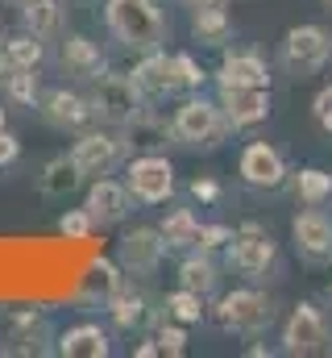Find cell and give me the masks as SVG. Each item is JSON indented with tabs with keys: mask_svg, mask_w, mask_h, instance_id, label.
I'll use <instances>...</instances> for the list:
<instances>
[{
	"mask_svg": "<svg viewBox=\"0 0 332 358\" xmlns=\"http://www.w3.org/2000/svg\"><path fill=\"white\" fill-rule=\"evenodd\" d=\"M104 29L121 50L150 55L166 42V13L158 0H104Z\"/></svg>",
	"mask_w": 332,
	"mask_h": 358,
	"instance_id": "6da1fadb",
	"label": "cell"
},
{
	"mask_svg": "<svg viewBox=\"0 0 332 358\" xmlns=\"http://www.w3.org/2000/svg\"><path fill=\"white\" fill-rule=\"evenodd\" d=\"M229 121L220 100H208L204 92H191L179 100V108L170 113V138L187 150H216L229 138Z\"/></svg>",
	"mask_w": 332,
	"mask_h": 358,
	"instance_id": "7a4b0ae2",
	"label": "cell"
},
{
	"mask_svg": "<svg viewBox=\"0 0 332 358\" xmlns=\"http://www.w3.org/2000/svg\"><path fill=\"white\" fill-rule=\"evenodd\" d=\"M87 104H91V117L100 121V125H112V129H125L150 100L137 92L133 84V76L129 71H104V76H96L91 84H87Z\"/></svg>",
	"mask_w": 332,
	"mask_h": 358,
	"instance_id": "3957f363",
	"label": "cell"
},
{
	"mask_svg": "<svg viewBox=\"0 0 332 358\" xmlns=\"http://www.w3.org/2000/svg\"><path fill=\"white\" fill-rule=\"evenodd\" d=\"M125 187L146 208L170 204L174 200V163L166 159L163 150H137L125 163Z\"/></svg>",
	"mask_w": 332,
	"mask_h": 358,
	"instance_id": "277c9868",
	"label": "cell"
},
{
	"mask_svg": "<svg viewBox=\"0 0 332 358\" xmlns=\"http://www.w3.org/2000/svg\"><path fill=\"white\" fill-rule=\"evenodd\" d=\"M212 313H216V325L225 334H241V338L262 334L274 321V304L257 287H233V292H225Z\"/></svg>",
	"mask_w": 332,
	"mask_h": 358,
	"instance_id": "5b68a950",
	"label": "cell"
},
{
	"mask_svg": "<svg viewBox=\"0 0 332 358\" xmlns=\"http://www.w3.org/2000/svg\"><path fill=\"white\" fill-rule=\"evenodd\" d=\"M225 259H229V267L237 271V275H246V279H266L274 271V263H278V246H274V238L257 221H246V225L233 229V238L225 246Z\"/></svg>",
	"mask_w": 332,
	"mask_h": 358,
	"instance_id": "8992f818",
	"label": "cell"
},
{
	"mask_svg": "<svg viewBox=\"0 0 332 358\" xmlns=\"http://www.w3.org/2000/svg\"><path fill=\"white\" fill-rule=\"evenodd\" d=\"M329 59H332V34L324 25H295V29H287L282 50H278V63H282L295 80L324 71Z\"/></svg>",
	"mask_w": 332,
	"mask_h": 358,
	"instance_id": "52a82bcc",
	"label": "cell"
},
{
	"mask_svg": "<svg viewBox=\"0 0 332 358\" xmlns=\"http://www.w3.org/2000/svg\"><path fill=\"white\" fill-rule=\"evenodd\" d=\"M125 134L112 129V125H100V129H83L80 142L71 146V159L80 167L83 179H100V176H112L121 163H125Z\"/></svg>",
	"mask_w": 332,
	"mask_h": 358,
	"instance_id": "ba28073f",
	"label": "cell"
},
{
	"mask_svg": "<svg viewBox=\"0 0 332 358\" xmlns=\"http://www.w3.org/2000/svg\"><path fill=\"white\" fill-rule=\"evenodd\" d=\"M166 255H170V246H166V238H163L158 225L125 229L121 242H116V263H121L125 275H133V279H150V275H158L163 263H166Z\"/></svg>",
	"mask_w": 332,
	"mask_h": 358,
	"instance_id": "9c48e42d",
	"label": "cell"
},
{
	"mask_svg": "<svg viewBox=\"0 0 332 358\" xmlns=\"http://www.w3.org/2000/svg\"><path fill=\"white\" fill-rule=\"evenodd\" d=\"M282 350L287 355H332V325L316 304H295L282 325Z\"/></svg>",
	"mask_w": 332,
	"mask_h": 358,
	"instance_id": "30bf717a",
	"label": "cell"
},
{
	"mask_svg": "<svg viewBox=\"0 0 332 358\" xmlns=\"http://www.w3.org/2000/svg\"><path fill=\"white\" fill-rule=\"evenodd\" d=\"M38 117L59 134H83L96 121L91 104H87V92L75 88H46L38 96Z\"/></svg>",
	"mask_w": 332,
	"mask_h": 358,
	"instance_id": "8fae6325",
	"label": "cell"
},
{
	"mask_svg": "<svg viewBox=\"0 0 332 358\" xmlns=\"http://www.w3.org/2000/svg\"><path fill=\"white\" fill-rule=\"evenodd\" d=\"M133 204H137V200L129 196L125 179H112V176L87 179V192H83V208L91 213L96 229H104V225H121V221L129 217V208H133Z\"/></svg>",
	"mask_w": 332,
	"mask_h": 358,
	"instance_id": "7c38bea8",
	"label": "cell"
},
{
	"mask_svg": "<svg viewBox=\"0 0 332 358\" xmlns=\"http://www.w3.org/2000/svg\"><path fill=\"white\" fill-rule=\"evenodd\" d=\"M54 325L42 308H21L8 317V355H50L54 350Z\"/></svg>",
	"mask_w": 332,
	"mask_h": 358,
	"instance_id": "4fadbf2b",
	"label": "cell"
},
{
	"mask_svg": "<svg viewBox=\"0 0 332 358\" xmlns=\"http://www.w3.org/2000/svg\"><path fill=\"white\" fill-rule=\"evenodd\" d=\"M237 176L257 192H278L287 183V163L270 142H249L237 159Z\"/></svg>",
	"mask_w": 332,
	"mask_h": 358,
	"instance_id": "5bb4252c",
	"label": "cell"
},
{
	"mask_svg": "<svg viewBox=\"0 0 332 358\" xmlns=\"http://www.w3.org/2000/svg\"><path fill=\"white\" fill-rule=\"evenodd\" d=\"M104 308H108L112 325H116V329H125V334H142V329L158 317V308L150 304V296H146L142 287H133L129 279L104 296Z\"/></svg>",
	"mask_w": 332,
	"mask_h": 358,
	"instance_id": "9a60e30c",
	"label": "cell"
},
{
	"mask_svg": "<svg viewBox=\"0 0 332 358\" xmlns=\"http://www.w3.org/2000/svg\"><path fill=\"white\" fill-rule=\"evenodd\" d=\"M59 67H63L67 80L91 84L96 76L108 71V59H104L100 42H91L87 34H63V42H59Z\"/></svg>",
	"mask_w": 332,
	"mask_h": 358,
	"instance_id": "2e32d148",
	"label": "cell"
},
{
	"mask_svg": "<svg viewBox=\"0 0 332 358\" xmlns=\"http://www.w3.org/2000/svg\"><path fill=\"white\" fill-rule=\"evenodd\" d=\"M291 238H295V250L308 259V263H329L332 259V221L308 204L295 221H291Z\"/></svg>",
	"mask_w": 332,
	"mask_h": 358,
	"instance_id": "e0dca14e",
	"label": "cell"
},
{
	"mask_svg": "<svg viewBox=\"0 0 332 358\" xmlns=\"http://www.w3.org/2000/svg\"><path fill=\"white\" fill-rule=\"evenodd\" d=\"M220 108L229 129H253L270 117V88H220Z\"/></svg>",
	"mask_w": 332,
	"mask_h": 358,
	"instance_id": "ac0fdd59",
	"label": "cell"
},
{
	"mask_svg": "<svg viewBox=\"0 0 332 358\" xmlns=\"http://www.w3.org/2000/svg\"><path fill=\"white\" fill-rule=\"evenodd\" d=\"M220 88H270V67L257 50H225L216 67Z\"/></svg>",
	"mask_w": 332,
	"mask_h": 358,
	"instance_id": "d6986e66",
	"label": "cell"
},
{
	"mask_svg": "<svg viewBox=\"0 0 332 358\" xmlns=\"http://www.w3.org/2000/svg\"><path fill=\"white\" fill-rule=\"evenodd\" d=\"M54 355H63V358H108L112 355V338H108L104 325L80 321V325H67V329L54 338Z\"/></svg>",
	"mask_w": 332,
	"mask_h": 358,
	"instance_id": "ffe728a7",
	"label": "cell"
},
{
	"mask_svg": "<svg viewBox=\"0 0 332 358\" xmlns=\"http://www.w3.org/2000/svg\"><path fill=\"white\" fill-rule=\"evenodd\" d=\"M129 76H133L137 92H142L150 104H158V100H166V96H179V92H174V71H170V55H166V50L142 55V59L133 63Z\"/></svg>",
	"mask_w": 332,
	"mask_h": 358,
	"instance_id": "44dd1931",
	"label": "cell"
},
{
	"mask_svg": "<svg viewBox=\"0 0 332 358\" xmlns=\"http://www.w3.org/2000/svg\"><path fill=\"white\" fill-rule=\"evenodd\" d=\"M121 134H125V146H129V150H163V146L174 142V138H170V121H166L154 104H146Z\"/></svg>",
	"mask_w": 332,
	"mask_h": 358,
	"instance_id": "7402d4cb",
	"label": "cell"
},
{
	"mask_svg": "<svg viewBox=\"0 0 332 358\" xmlns=\"http://www.w3.org/2000/svg\"><path fill=\"white\" fill-rule=\"evenodd\" d=\"M87 179L80 176V167H75V159H71V150L67 155H54L46 167H42V176H38V192L46 196V200H67V196H75Z\"/></svg>",
	"mask_w": 332,
	"mask_h": 358,
	"instance_id": "603a6c76",
	"label": "cell"
},
{
	"mask_svg": "<svg viewBox=\"0 0 332 358\" xmlns=\"http://www.w3.org/2000/svg\"><path fill=\"white\" fill-rule=\"evenodd\" d=\"M179 287H191L199 296H212L220 287V267L212 259V250H187L179 263Z\"/></svg>",
	"mask_w": 332,
	"mask_h": 358,
	"instance_id": "cb8c5ba5",
	"label": "cell"
},
{
	"mask_svg": "<svg viewBox=\"0 0 332 358\" xmlns=\"http://www.w3.org/2000/svg\"><path fill=\"white\" fill-rule=\"evenodd\" d=\"M0 63H4V67H29V71H38V67L46 63V42L21 25L17 34H4V42H0Z\"/></svg>",
	"mask_w": 332,
	"mask_h": 358,
	"instance_id": "d4e9b609",
	"label": "cell"
},
{
	"mask_svg": "<svg viewBox=\"0 0 332 358\" xmlns=\"http://www.w3.org/2000/svg\"><path fill=\"white\" fill-rule=\"evenodd\" d=\"M63 17H67L63 0H25V4H21V25H25L29 34H38L42 42L63 38Z\"/></svg>",
	"mask_w": 332,
	"mask_h": 358,
	"instance_id": "484cf974",
	"label": "cell"
},
{
	"mask_svg": "<svg viewBox=\"0 0 332 358\" xmlns=\"http://www.w3.org/2000/svg\"><path fill=\"white\" fill-rule=\"evenodd\" d=\"M38 96H42L38 71H29V67H4L0 63V100H8L17 108H38Z\"/></svg>",
	"mask_w": 332,
	"mask_h": 358,
	"instance_id": "4316f807",
	"label": "cell"
},
{
	"mask_svg": "<svg viewBox=\"0 0 332 358\" xmlns=\"http://www.w3.org/2000/svg\"><path fill=\"white\" fill-rule=\"evenodd\" d=\"M199 225H204V221H199L191 208L179 204V208H170L163 217L158 229H163V238H166L170 250H195V246H199Z\"/></svg>",
	"mask_w": 332,
	"mask_h": 358,
	"instance_id": "83f0119b",
	"label": "cell"
},
{
	"mask_svg": "<svg viewBox=\"0 0 332 358\" xmlns=\"http://www.w3.org/2000/svg\"><path fill=\"white\" fill-rule=\"evenodd\" d=\"M191 38H195L199 46H225V42L233 38L229 13H225V8H199V13H191Z\"/></svg>",
	"mask_w": 332,
	"mask_h": 358,
	"instance_id": "f1b7e54d",
	"label": "cell"
},
{
	"mask_svg": "<svg viewBox=\"0 0 332 358\" xmlns=\"http://www.w3.org/2000/svg\"><path fill=\"white\" fill-rule=\"evenodd\" d=\"M163 308H166V317L179 321V325H199L204 313H208V308H204V296L191 292V287H174V292H166Z\"/></svg>",
	"mask_w": 332,
	"mask_h": 358,
	"instance_id": "f546056e",
	"label": "cell"
},
{
	"mask_svg": "<svg viewBox=\"0 0 332 358\" xmlns=\"http://www.w3.org/2000/svg\"><path fill=\"white\" fill-rule=\"evenodd\" d=\"M295 196L303 200V204H324L332 196V176L329 171H320V167H303L299 176H295Z\"/></svg>",
	"mask_w": 332,
	"mask_h": 358,
	"instance_id": "4dcf8cb0",
	"label": "cell"
},
{
	"mask_svg": "<svg viewBox=\"0 0 332 358\" xmlns=\"http://www.w3.org/2000/svg\"><path fill=\"white\" fill-rule=\"evenodd\" d=\"M59 234L71 238V242H87V238L96 234V221H91L87 208H67V213L59 217Z\"/></svg>",
	"mask_w": 332,
	"mask_h": 358,
	"instance_id": "1f68e13d",
	"label": "cell"
},
{
	"mask_svg": "<svg viewBox=\"0 0 332 358\" xmlns=\"http://www.w3.org/2000/svg\"><path fill=\"white\" fill-rule=\"evenodd\" d=\"M154 338H158V350H163V355H170V358L187 355V325H179V321H170V317H166Z\"/></svg>",
	"mask_w": 332,
	"mask_h": 358,
	"instance_id": "d6a6232c",
	"label": "cell"
},
{
	"mask_svg": "<svg viewBox=\"0 0 332 358\" xmlns=\"http://www.w3.org/2000/svg\"><path fill=\"white\" fill-rule=\"evenodd\" d=\"M125 283V271L116 259H96L91 263V287H100V296H108L112 287H121Z\"/></svg>",
	"mask_w": 332,
	"mask_h": 358,
	"instance_id": "836d02e7",
	"label": "cell"
},
{
	"mask_svg": "<svg viewBox=\"0 0 332 358\" xmlns=\"http://www.w3.org/2000/svg\"><path fill=\"white\" fill-rule=\"evenodd\" d=\"M229 238H233L229 225H199V246L195 250H225Z\"/></svg>",
	"mask_w": 332,
	"mask_h": 358,
	"instance_id": "e575fe53",
	"label": "cell"
},
{
	"mask_svg": "<svg viewBox=\"0 0 332 358\" xmlns=\"http://www.w3.org/2000/svg\"><path fill=\"white\" fill-rule=\"evenodd\" d=\"M220 196H225V187H220L212 176H195L191 179V200H199V204H216Z\"/></svg>",
	"mask_w": 332,
	"mask_h": 358,
	"instance_id": "d590c367",
	"label": "cell"
},
{
	"mask_svg": "<svg viewBox=\"0 0 332 358\" xmlns=\"http://www.w3.org/2000/svg\"><path fill=\"white\" fill-rule=\"evenodd\" d=\"M17 159H21V142H17V134H13V129H4V134H0V171H4V167H13Z\"/></svg>",
	"mask_w": 332,
	"mask_h": 358,
	"instance_id": "8d00e7d4",
	"label": "cell"
},
{
	"mask_svg": "<svg viewBox=\"0 0 332 358\" xmlns=\"http://www.w3.org/2000/svg\"><path fill=\"white\" fill-rule=\"evenodd\" d=\"M312 113H316V121H320V125H324V129L332 134V84H329L324 92H320V96H316Z\"/></svg>",
	"mask_w": 332,
	"mask_h": 358,
	"instance_id": "74e56055",
	"label": "cell"
},
{
	"mask_svg": "<svg viewBox=\"0 0 332 358\" xmlns=\"http://www.w3.org/2000/svg\"><path fill=\"white\" fill-rule=\"evenodd\" d=\"M187 13H199V8H229V0H183Z\"/></svg>",
	"mask_w": 332,
	"mask_h": 358,
	"instance_id": "f35d334b",
	"label": "cell"
},
{
	"mask_svg": "<svg viewBox=\"0 0 332 358\" xmlns=\"http://www.w3.org/2000/svg\"><path fill=\"white\" fill-rule=\"evenodd\" d=\"M133 355H137V358H158V355H163V350H158V338H154V342H137V346H133Z\"/></svg>",
	"mask_w": 332,
	"mask_h": 358,
	"instance_id": "ab89813d",
	"label": "cell"
},
{
	"mask_svg": "<svg viewBox=\"0 0 332 358\" xmlns=\"http://www.w3.org/2000/svg\"><path fill=\"white\" fill-rule=\"evenodd\" d=\"M4 129H8V113L0 108V134H4Z\"/></svg>",
	"mask_w": 332,
	"mask_h": 358,
	"instance_id": "60d3db41",
	"label": "cell"
},
{
	"mask_svg": "<svg viewBox=\"0 0 332 358\" xmlns=\"http://www.w3.org/2000/svg\"><path fill=\"white\" fill-rule=\"evenodd\" d=\"M4 34H8V29H4V21H0V42H4Z\"/></svg>",
	"mask_w": 332,
	"mask_h": 358,
	"instance_id": "b9f144b4",
	"label": "cell"
},
{
	"mask_svg": "<svg viewBox=\"0 0 332 358\" xmlns=\"http://www.w3.org/2000/svg\"><path fill=\"white\" fill-rule=\"evenodd\" d=\"M320 4H324V8H329V13H332V0H320Z\"/></svg>",
	"mask_w": 332,
	"mask_h": 358,
	"instance_id": "7bdbcfd3",
	"label": "cell"
},
{
	"mask_svg": "<svg viewBox=\"0 0 332 358\" xmlns=\"http://www.w3.org/2000/svg\"><path fill=\"white\" fill-rule=\"evenodd\" d=\"M8 4H17V8H21V4H25V0H8Z\"/></svg>",
	"mask_w": 332,
	"mask_h": 358,
	"instance_id": "ee69618b",
	"label": "cell"
}]
</instances>
